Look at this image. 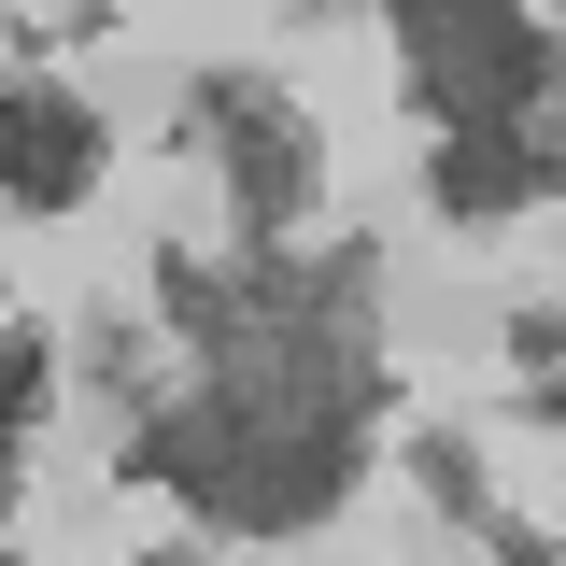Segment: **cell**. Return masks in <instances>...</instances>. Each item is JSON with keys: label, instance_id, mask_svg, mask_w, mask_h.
Returning a JSON list of instances; mask_svg holds the SVG:
<instances>
[{"label": "cell", "instance_id": "obj_1", "mask_svg": "<svg viewBox=\"0 0 566 566\" xmlns=\"http://www.w3.org/2000/svg\"><path fill=\"white\" fill-rule=\"evenodd\" d=\"M156 312L199 340V397L142 411L114 439L128 482H170L227 538H297L326 524L368 468V397H382V340H368V255L326 270H185L156 255Z\"/></svg>", "mask_w": 566, "mask_h": 566}, {"label": "cell", "instance_id": "obj_2", "mask_svg": "<svg viewBox=\"0 0 566 566\" xmlns=\"http://www.w3.org/2000/svg\"><path fill=\"white\" fill-rule=\"evenodd\" d=\"M397 29H411V99L439 114V142L453 128H524L566 85V57L510 0H397Z\"/></svg>", "mask_w": 566, "mask_h": 566}, {"label": "cell", "instance_id": "obj_3", "mask_svg": "<svg viewBox=\"0 0 566 566\" xmlns=\"http://www.w3.org/2000/svg\"><path fill=\"white\" fill-rule=\"evenodd\" d=\"M199 142L227 156L241 241H255V255H283V227L312 212V114L283 99L270 71H212V85H199Z\"/></svg>", "mask_w": 566, "mask_h": 566}, {"label": "cell", "instance_id": "obj_4", "mask_svg": "<svg viewBox=\"0 0 566 566\" xmlns=\"http://www.w3.org/2000/svg\"><path fill=\"white\" fill-rule=\"evenodd\" d=\"M0 142H14V212H71L85 185H99V114H85V99H57L43 71L0 99Z\"/></svg>", "mask_w": 566, "mask_h": 566}, {"label": "cell", "instance_id": "obj_5", "mask_svg": "<svg viewBox=\"0 0 566 566\" xmlns=\"http://www.w3.org/2000/svg\"><path fill=\"white\" fill-rule=\"evenodd\" d=\"M538 199V142L524 128H453L439 142V212L453 227H495V212H524Z\"/></svg>", "mask_w": 566, "mask_h": 566}, {"label": "cell", "instance_id": "obj_6", "mask_svg": "<svg viewBox=\"0 0 566 566\" xmlns=\"http://www.w3.org/2000/svg\"><path fill=\"white\" fill-rule=\"evenodd\" d=\"M411 482L439 495L453 524H495V495H482V453H468V439H439V424H424V439H411Z\"/></svg>", "mask_w": 566, "mask_h": 566}, {"label": "cell", "instance_id": "obj_7", "mask_svg": "<svg viewBox=\"0 0 566 566\" xmlns=\"http://www.w3.org/2000/svg\"><path fill=\"white\" fill-rule=\"evenodd\" d=\"M0 424H14V439L43 424V326H14V340H0Z\"/></svg>", "mask_w": 566, "mask_h": 566}, {"label": "cell", "instance_id": "obj_8", "mask_svg": "<svg viewBox=\"0 0 566 566\" xmlns=\"http://www.w3.org/2000/svg\"><path fill=\"white\" fill-rule=\"evenodd\" d=\"M85 368H99L114 397H156V354H142V326H99V340H85Z\"/></svg>", "mask_w": 566, "mask_h": 566}, {"label": "cell", "instance_id": "obj_9", "mask_svg": "<svg viewBox=\"0 0 566 566\" xmlns=\"http://www.w3.org/2000/svg\"><path fill=\"white\" fill-rule=\"evenodd\" d=\"M538 424H566V368H538Z\"/></svg>", "mask_w": 566, "mask_h": 566}, {"label": "cell", "instance_id": "obj_10", "mask_svg": "<svg viewBox=\"0 0 566 566\" xmlns=\"http://www.w3.org/2000/svg\"><path fill=\"white\" fill-rule=\"evenodd\" d=\"M510 566H553V553H538V538H510Z\"/></svg>", "mask_w": 566, "mask_h": 566}, {"label": "cell", "instance_id": "obj_11", "mask_svg": "<svg viewBox=\"0 0 566 566\" xmlns=\"http://www.w3.org/2000/svg\"><path fill=\"white\" fill-rule=\"evenodd\" d=\"M142 566H185V553H142Z\"/></svg>", "mask_w": 566, "mask_h": 566}]
</instances>
